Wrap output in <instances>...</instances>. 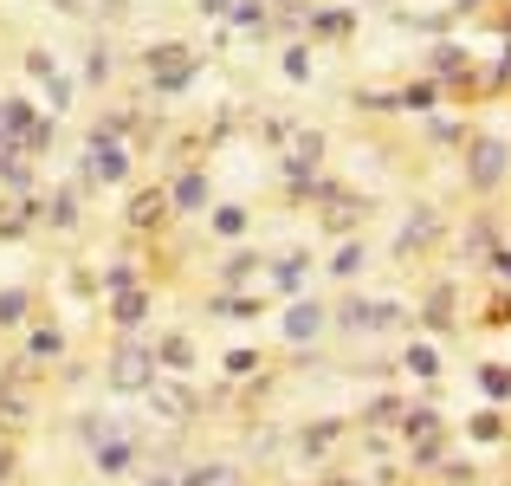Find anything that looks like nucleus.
Returning <instances> with one entry per match:
<instances>
[{
    "label": "nucleus",
    "mask_w": 511,
    "mask_h": 486,
    "mask_svg": "<svg viewBox=\"0 0 511 486\" xmlns=\"http://www.w3.org/2000/svg\"><path fill=\"white\" fill-rule=\"evenodd\" d=\"M110 383H117V389H136V383H150V357H142V351H123V357L110 364Z\"/></svg>",
    "instance_id": "1"
},
{
    "label": "nucleus",
    "mask_w": 511,
    "mask_h": 486,
    "mask_svg": "<svg viewBox=\"0 0 511 486\" xmlns=\"http://www.w3.org/2000/svg\"><path fill=\"white\" fill-rule=\"evenodd\" d=\"M343 324H356V331H370V324H376V331H382V324H395V305H349Z\"/></svg>",
    "instance_id": "2"
},
{
    "label": "nucleus",
    "mask_w": 511,
    "mask_h": 486,
    "mask_svg": "<svg viewBox=\"0 0 511 486\" xmlns=\"http://www.w3.org/2000/svg\"><path fill=\"white\" fill-rule=\"evenodd\" d=\"M473 182H479V188H492V182H498V143L473 150Z\"/></svg>",
    "instance_id": "3"
},
{
    "label": "nucleus",
    "mask_w": 511,
    "mask_h": 486,
    "mask_svg": "<svg viewBox=\"0 0 511 486\" xmlns=\"http://www.w3.org/2000/svg\"><path fill=\"white\" fill-rule=\"evenodd\" d=\"M318 324H324V312H318V305H291V318H285V331H291V337H311Z\"/></svg>",
    "instance_id": "4"
},
{
    "label": "nucleus",
    "mask_w": 511,
    "mask_h": 486,
    "mask_svg": "<svg viewBox=\"0 0 511 486\" xmlns=\"http://www.w3.org/2000/svg\"><path fill=\"white\" fill-rule=\"evenodd\" d=\"M123 169H130V156H123V150H110V143H98V175H110V182H117Z\"/></svg>",
    "instance_id": "5"
},
{
    "label": "nucleus",
    "mask_w": 511,
    "mask_h": 486,
    "mask_svg": "<svg viewBox=\"0 0 511 486\" xmlns=\"http://www.w3.org/2000/svg\"><path fill=\"white\" fill-rule=\"evenodd\" d=\"M175 201H182V207H201V201H207V182H201V175H182V182H175Z\"/></svg>",
    "instance_id": "6"
},
{
    "label": "nucleus",
    "mask_w": 511,
    "mask_h": 486,
    "mask_svg": "<svg viewBox=\"0 0 511 486\" xmlns=\"http://www.w3.org/2000/svg\"><path fill=\"white\" fill-rule=\"evenodd\" d=\"M26 318V292H0V324H20Z\"/></svg>",
    "instance_id": "7"
},
{
    "label": "nucleus",
    "mask_w": 511,
    "mask_h": 486,
    "mask_svg": "<svg viewBox=\"0 0 511 486\" xmlns=\"http://www.w3.org/2000/svg\"><path fill=\"white\" fill-rule=\"evenodd\" d=\"M98 467H104V473H130V448H123V441H117V448H104V454H98Z\"/></svg>",
    "instance_id": "8"
},
{
    "label": "nucleus",
    "mask_w": 511,
    "mask_h": 486,
    "mask_svg": "<svg viewBox=\"0 0 511 486\" xmlns=\"http://www.w3.org/2000/svg\"><path fill=\"white\" fill-rule=\"evenodd\" d=\"M408 370H414V376H433V370H441V357H433L427 343H421V351H408Z\"/></svg>",
    "instance_id": "9"
},
{
    "label": "nucleus",
    "mask_w": 511,
    "mask_h": 486,
    "mask_svg": "<svg viewBox=\"0 0 511 486\" xmlns=\"http://www.w3.org/2000/svg\"><path fill=\"white\" fill-rule=\"evenodd\" d=\"M156 215H162V195H142V201L130 207V221H156Z\"/></svg>",
    "instance_id": "10"
},
{
    "label": "nucleus",
    "mask_w": 511,
    "mask_h": 486,
    "mask_svg": "<svg viewBox=\"0 0 511 486\" xmlns=\"http://www.w3.org/2000/svg\"><path fill=\"white\" fill-rule=\"evenodd\" d=\"M162 364H175V370H188V343H182V337H169V343H162Z\"/></svg>",
    "instance_id": "11"
},
{
    "label": "nucleus",
    "mask_w": 511,
    "mask_h": 486,
    "mask_svg": "<svg viewBox=\"0 0 511 486\" xmlns=\"http://www.w3.org/2000/svg\"><path fill=\"white\" fill-rule=\"evenodd\" d=\"M356 266H362V247H343V253H337V272H343V280H349Z\"/></svg>",
    "instance_id": "12"
},
{
    "label": "nucleus",
    "mask_w": 511,
    "mask_h": 486,
    "mask_svg": "<svg viewBox=\"0 0 511 486\" xmlns=\"http://www.w3.org/2000/svg\"><path fill=\"white\" fill-rule=\"evenodd\" d=\"M150 486H169V480H150Z\"/></svg>",
    "instance_id": "13"
}]
</instances>
